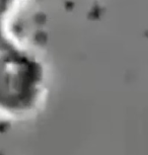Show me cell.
Instances as JSON below:
<instances>
[{
  "label": "cell",
  "mask_w": 148,
  "mask_h": 155,
  "mask_svg": "<svg viewBox=\"0 0 148 155\" xmlns=\"http://www.w3.org/2000/svg\"><path fill=\"white\" fill-rule=\"evenodd\" d=\"M45 79L37 63L12 51L0 49V115L31 114L45 96Z\"/></svg>",
  "instance_id": "6da1fadb"
}]
</instances>
